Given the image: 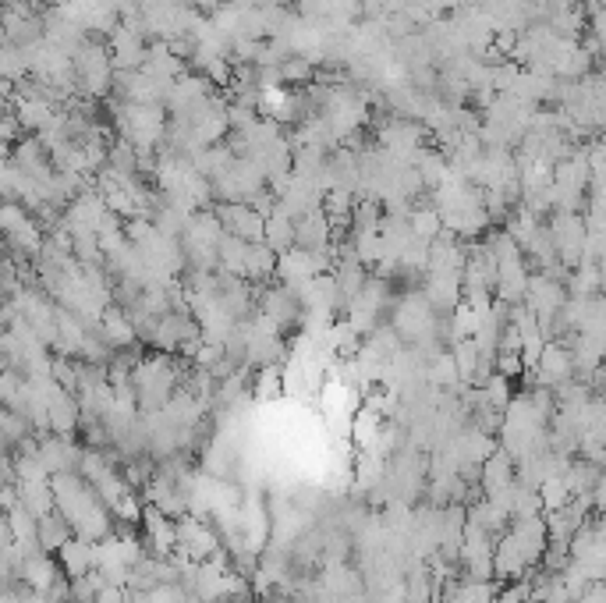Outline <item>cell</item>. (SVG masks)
<instances>
[{"label":"cell","instance_id":"cell-3","mask_svg":"<svg viewBox=\"0 0 606 603\" xmlns=\"http://www.w3.org/2000/svg\"><path fill=\"white\" fill-rule=\"evenodd\" d=\"M330 242H334V231H330V220L323 210H312L295 220V249L316 252L327 249Z\"/></svg>","mask_w":606,"mask_h":603},{"label":"cell","instance_id":"cell-1","mask_svg":"<svg viewBox=\"0 0 606 603\" xmlns=\"http://www.w3.org/2000/svg\"><path fill=\"white\" fill-rule=\"evenodd\" d=\"M71 68H75L78 96H86V100H107L110 82H114V61H110L107 54V43L86 40L78 47V54L71 57Z\"/></svg>","mask_w":606,"mask_h":603},{"label":"cell","instance_id":"cell-6","mask_svg":"<svg viewBox=\"0 0 606 603\" xmlns=\"http://www.w3.org/2000/svg\"><path fill=\"white\" fill-rule=\"evenodd\" d=\"M529 4H536V8H546V4H553V0H529Z\"/></svg>","mask_w":606,"mask_h":603},{"label":"cell","instance_id":"cell-4","mask_svg":"<svg viewBox=\"0 0 606 603\" xmlns=\"http://www.w3.org/2000/svg\"><path fill=\"white\" fill-rule=\"evenodd\" d=\"M0 79H8L11 86L29 79V64H25L22 47H15V43H0Z\"/></svg>","mask_w":606,"mask_h":603},{"label":"cell","instance_id":"cell-2","mask_svg":"<svg viewBox=\"0 0 606 603\" xmlns=\"http://www.w3.org/2000/svg\"><path fill=\"white\" fill-rule=\"evenodd\" d=\"M146 47L149 43L128 25H117L107 36V54L114 61V71H139L142 61H146Z\"/></svg>","mask_w":606,"mask_h":603},{"label":"cell","instance_id":"cell-5","mask_svg":"<svg viewBox=\"0 0 606 603\" xmlns=\"http://www.w3.org/2000/svg\"><path fill=\"white\" fill-rule=\"evenodd\" d=\"M280 79H284V86H309L312 79H316V68H312L305 57H298V54H291L288 61L280 64Z\"/></svg>","mask_w":606,"mask_h":603}]
</instances>
